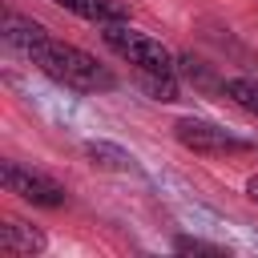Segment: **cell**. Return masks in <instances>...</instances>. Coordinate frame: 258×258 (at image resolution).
<instances>
[{"instance_id": "9", "label": "cell", "mask_w": 258, "mask_h": 258, "mask_svg": "<svg viewBox=\"0 0 258 258\" xmlns=\"http://www.w3.org/2000/svg\"><path fill=\"white\" fill-rule=\"evenodd\" d=\"M222 93H226L238 109H246V113L258 117V81H250V77H230V81H222Z\"/></svg>"}, {"instance_id": "3", "label": "cell", "mask_w": 258, "mask_h": 258, "mask_svg": "<svg viewBox=\"0 0 258 258\" xmlns=\"http://www.w3.org/2000/svg\"><path fill=\"white\" fill-rule=\"evenodd\" d=\"M173 137H177L185 149H194V153H250V149H254V141L234 137L230 129L210 125V121H198V117H181V121L173 125Z\"/></svg>"}, {"instance_id": "1", "label": "cell", "mask_w": 258, "mask_h": 258, "mask_svg": "<svg viewBox=\"0 0 258 258\" xmlns=\"http://www.w3.org/2000/svg\"><path fill=\"white\" fill-rule=\"evenodd\" d=\"M28 56H32V64H36L44 77H52L56 85L77 89V93H109V89L117 85V77H113L105 64H97V56H89V52L77 48V44L52 40V36H44L40 44H32Z\"/></svg>"}, {"instance_id": "6", "label": "cell", "mask_w": 258, "mask_h": 258, "mask_svg": "<svg viewBox=\"0 0 258 258\" xmlns=\"http://www.w3.org/2000/svg\"><path fill=\"white\" fill-rule=\"evenodd\" d=\"M52 4H60L64 12H77L85 20H97V24H117L129 16V8L117 0H52Z\"/></svg>"}, {"instance_id": "4", "label": "cell", "mask_w": 258, "mask_h": 258, "mask_svg": "<svg viewBox=\"0 0 258 258\" xmlns=\"http://www.w3.org/2000/svg\"><path fill=\"white\" fill-rule=\"evenodd\" d=\"M0 181H4V189L16 194L20 202L44 206V210L64 206V198H69L60 181H52V177H44V173H36V169H20L16 161H4V165H0Z\"/></svg>"}, {"instance_id": "11", "label": "cell", "mask_w": 258, "mask_h": 258, "mask_svg": "<svg viewBox=\"0 0 258 258\" xmlns=\"http://www.w3.org/2000/svg\"><path fill=\"white\" fill-rule=\"evenodd\" d=\"M173 250H181V254H218V258L226 254L222 246H210V242H198V238H177Z\"/></svg>"}, {"instance_id": "5", "label": "cell", "mask_w": 258, "mask_h": 258, "mask_svg": "<svg viewBox=\"0 0 258 258\" xmlns=\"http://www.w3.org/2000/svg\"><path fill=\"white\" fill-rule=\"evenodd\" d=\"M0 250L12 254V258H28V254H40L44 250V234L36 226H24L16 218H4L0 222Z\"/></svg>"}, {"instance_id": "2", "label": "cell", "mask_w": 258, "mask_h": 258, "mask_svg": "<svg viewBox=\"0 0 258 258\" xmlns=\"http://www.w3.org/2000/svg\"><path fill=\"white\" fill-rule=\"evenodd\" d=\"M105 44H109L117 56H125L129 64H137L141 73H157V77L177 73V64H173L169 48H165L161 40H153V36H145V32H137V28H129L125 20L105 24Z\"/></svg>"}, {"instance_id": "10", "label": "cell", "mask_w": 258, "mask_h": 258, "mask_svg": "<svg viewBox=\"0 0 258 258\" xmlns=\"http://www.w3.org/2000/svg\"><path fill=\"white\" fill-rule=\"evenodd\" d=\"M145 89L157 97V101H177V81L173 73L169 77H157V73H145Z\"/></svg>"}, {"instance_id": "7", "label": "cell", "mask_w": 258, "mask_h": 258, "mask_svg": "<svg viewBox=\"0 0 258 258\" xmlns=\"http://www.w3.org/2000/svg\"><path fill=\"white\" fill-rule=\"evenodd\" d=\"M44 36H48V28H44V24H36V20L20 16V12H4V40H8V44H16V48L32 52V44H40Z\"/></svg>"}, {"instance_id": "12", "label": "cell", "mask_w": 258, "mask_h": 258, "mask_svg": "<svg viewBox=\"0 0 258 258\" xmlns=\"http://www.w3.org/2000/svg\"><path fill=\"white\" fill-rule=\"evenodd\" d=\"M246 194H250V202H258V173L246 177Z\"/></svg>"}, {"instance_id": "8", "label": "cell", "mask_w": 258, "mask_h": 258, "mask_svg": "<svg viewBox=\"0 0 258 258\" xmlns=\"http://www.w3.org/2000/svg\"><path fill=\"white\" fill-rule=\"evenodd\" d=\"M85 153H89V157H93V165H101V169H117V173L133 169V157H129L125 149L109 145V141H89V145H85Z\"/></svg>"}]
</instances>
